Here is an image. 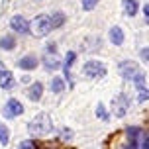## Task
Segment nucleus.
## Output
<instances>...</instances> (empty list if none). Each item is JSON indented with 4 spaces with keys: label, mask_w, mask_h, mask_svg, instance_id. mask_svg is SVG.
<instances>
[{
    "label": "nucleus",
    "mask_w": 149,
    "mask_h": 149,
    "mask_svg": "<svg viewBox=\"0 0 149 149\" xmlns=\"http://www.w3.org/2000/svg\"><path fill=\"white\" fill-rule=\"evenodd\" d=\"M28 130H30L33 135H49L53 132V120L49 114L45 112H39L36 118L28 124Z\"/></svg>",
    "instance_id": "1"
},
{
    "label": "nucleus",
    "mask_w": 149,
    "mask_h": 149,
    "mask_svg": "<svg viewBox=\"0 0 149 149\" xmlns=\"http://www.w3.org/2000/svg\"><path fill=\"white\" fill-rule=\"evenodd\" d=\"M82 74L90 79V81H98V79H104L106 77V67L104 63L100 61H86L82 65Z\"/></svg>",
    "instance_id": "2"
},
{
    "label": "nucleus",
    "mask_w": 149,
    "mask_h": 149,
    "mask_svg": "<svg viewBox=\"0 0 149 149\" xmlns=\"http://www.w3.org/2000/svg\"><path fill=\"white\" fill-rule=\"evenodd\" d=\"M30 31L36 37H45L49 31H51V26H49V16L47 14H39L33 18V22L30 26Z\"/></svg>",
    "instance_id": "3"
},
{
    "label": "nucleus",
    "mask_w": 149,
    "mask_h": 149,
    "mask_svg": "<svg viewBox=\"0 0 149 149\" xmlns=\"http://www.w3.org/2000/svg\"><path fill=\"white\" fill-rule=\"evenodd\" d=\"M127 110H130V98H127V94L120 92L116 98H112V112H114L116 118H124L127 114Z\"/></svg>",
    "instance_id": "4"
},
{
    "label": "nucleus",
    "mask_w": 149,
    "mask_h": 149,
    "mask_svg": "<svg viewBox=\"0 0 149 149\" xmlns=\"http://www.w3.org/2000/svg\"><path fill=\"white\" fill-rule=\"evenodd\" d=\"M118 71H120V74H122V79L132 81L135 74L139 73V67H137L135 61H122V63L118 65Z\"/></svg>",
    "instance_id": "5"
},
{
    "label": "nucleus",
    "mask_w": 149,
    "mask_h": 149,
    "mask_svg": "<svg viewBox=\"0 0 149 149\" xmlns=\"http://www.w3.org/2000/svg\"><path fill=\"white\" fill-rule=\"evenodd\" d=\"M10 28H12L16 33H20V36H28V33H30V24H28V20H26L24 16H14V18L10 20Z\"/></svg>",
    "instance_id": "6"
},
{
    "label": "nucleus",
    "mask_w": 149,
    "mask_h": 149,
    "mask_svg": "<svg viewBox=\"0 0 149 149\" xmlns=\"http://www.w3.org/2000/svg\"><path fill=\"white\" fill-rule=\"evenodd\" d=\"M24 112V106L20 100H16V98H10L6 104H4V116L6 118H16V116H20Z\"/></svg>",
    "instance_id": "7"
},
{
    "label": "nucleus",
    "mask_w": 149,
    "mask_h": 149,
    "mask_svg": "<svg viewBox=\"0 0 149 149\" xmlns=\"http://www.w3.org/2000/svg\"><path fill=\"white\" fill-rule=\"evenodd\" d=\"M43 67L47 69V71H55V69H59L61 67L59 55H57L55 51H47V53H45V57H43Z\"/></svg>",
    "instance_id": "8"
},
{
    "label": "nucleus",
    "mask_w": 149,
    "mask_h": 149,
    "mask_svg": "<svg viewBox=\"0 0 149 149\" xmlns=\"http://www.w3.org/2000/svg\"><path fill=\"white\" fill-rule=\"evenodd\" d=\"M141 134H143L141 127H127V130H126V135H127V145H126V147H132V149L137 147Z\"/></svg>",
    "instance_id": "9"
},
{
    "label": "nucleus",
    "mask_w": 149,
    "mask_h": 149,
    "mask_svg": "<svg viewBox=\"0 0 149 149\" xmlns=\"http://www.w3.org/2000/svg\"><path fill=\"white\" fill-rule=\"evenodd\" d=\"M16 86V77L12 71H4V73L0 74V88L4 90H12Z\"/></svg>",
    "instance_id": "10"
},
{
    "label": "nucleus",
    "mask_w": 149,
    "mask_h": 149,
    "mask_svg": "<svg viewBox=\"0 0 149 149\" xmlns=\"http://www.w3.org/2000/svg\"><path fill=\"white\" fill-rule=\"evenodd\" d=\"M74 59H77V53L74 51H67V59L63 63V73H65V79L67 82H71V86H73V79H71V67H73Z\"/></svg>",
    "instance_id": "11"
},
{
    "label": "nucleus",
    "mask_w": 149,
    "mask_h": 149,
    "mask_svg": "<svg viewBox=\"0 0 149 149\" xmlns=\"http://www.w3.org/2000/svg\"><path fill=\"white\" fill-rule=\"evenodd\" d=\"M43 96V84L41 82H31V86L28 88V98H30L31 102H37V100H41Z\"/></svg>",
    "instance_id": "12"
},
{
    "label": "nucleus",
    "mask_w": 149,
    "mask_h": 149,
    "mask_svg": "<svg viewBox=\"0 0 149 149\" xmlns=\"http://www.w3.org/2000/svg\"><path fill=\"white\" fill-rule=\"evenodd\" d=\"M110 41H112V45H116V47H120V45H124V31H122V28L120 26H112L110 28Z\"/></svg>",
    "instance_id": "13"
},
{
    "label": "nucleus",
    "mask_w": 149,
    "mask_h": 149,
    "mask_svg": "<svg viewBox=\"0 0 149 149\" xmlns=\"http://www.w3.org/2000/svg\"><path fill=\"white\" fill-rule=\"evenodd\" d=\"M37 57L36 55H26V57H22V59L18 61V67L22 69V71H33V69L37 67Z\"/></svg>",
    "instance_id": "14"
},
{
    "label": "nucleus",
    "mask_w": 149,
    "mask_h": 149,
    "mask_svg": "<svg viewBox=\"0 0 149 149\" xmlns=\"http://www.w3.org/2000/svg\"><path fill=\"white\" fill-rule=\"evenodd\" d=\"M65 14L63 12H53L51 16H49V26H51V30H57V28H61L63 24H65Z\"/></svg>",
    "instance_id": "15"
},
{
    "label": "nucleus",
    "mask_w": 149,
    "mask_h": 149,
    "mask_svg": "<svg viewBox=\"0 0 149 149\" xmlns=\"http://www.w3.org/2000/svg\"><path fill=\"white\" fill-rule=\"evenodd\" d=\"M16 47V37L14 36H4L0 39V49H4V51H12Z\"/></svg>",
    "instance_id": "16"
},
{
    "label": "nucleus",
    "mask_w": 149,
    "mask_h": 149,
    "mask_svg": "<svg viewBox=\"0 0 149 149\" xmlns=\"http://www.w3.org/2000/svg\"><path fill=\"white\" fill-rule=\"evenodd\" d=\"M49 88H51V92L59 94V92H63V90H65V81H63L61 77H55V79L51 81V84H49Z\"/></svg>",
    "instance_id": "17"
},
{
    "label": "nucleus",
    "mask_w": 149,
    "mask_h": 149,
    "mask_svg": "<svg viewBox=\"0 0 149 149\" xmlns=\"http://www.w3.org/2000/svg\"><path fill=\"white\" fill-rule=\"evenodd\" d=\"M132 81L135 82V88H137V90H143V88H147V79H145V74H143L141 71H139V73L135 74V77L132 79Z\"/></svg>",
    "instance_id": "18"
},
{
    "label": "nucleus",
    "mask_w": 149,
    "mask_h": 149,
    "mask_svg": "<svg viewBox=\"0 0 149 149\" xmlns=\"http://www.w3.org/2000/svg\"><path fill=\"white\" fill-rule=\"evenodd\" d=\"M124 8H126L127 16H135L137 14V0H124Z\"/></svg>",
    "instance_id": "19"
},
{
    "label": "nucleus",
    "mask_w": 149,
    "mask_h": 149,
    "mask_svg": "<svg viewBox=\"0 0 149 149\" xmlns=\"http://www.w3.org/2000/svg\"><path fill=\"white\" fill-rule=\"evenodd\" d=\"M8 141H10V130L4 124H0V143L2 145H8Z\"/></svg>",
    "instance_id": "20"
},
{
    "label": "nucleus",
    "mask_w": 149,
    "mask_h": 149,
    "mask_svg": "<svg viewBox=\"0 0 149 149\" xmlns=\"http://www.w3.org/2000/svg\"><path fill=\"white\" fill-rule=\"evenodd\" d=\"M96 116L100 120L108 122V114H106V108H104V104H102V102H98V106H96Z\"/></svg>",
    "instance_id": "21"
},
{
    "label": "nucleus",
    "mask_w": 149,
    "mask_h": 149,
    "mask_svg": "<svg viewBox=\"0 0 149 149\" xmlns=\"http://www.w3.org/2000/svg\"><path fill=\"white\" fill-rule=\"evenodd\" d=\"M98 4V0H82V10L84 12H90V10H94Z\"/></svg>",
    "instance_id": "22"
},
{
    "label": "nucleus",
    "mask_w": 149,
    "mask_h": 149,
    "mask_svg": "<svg viewBox=\"0 0 149 149\" xmlns=\"http://www.w3.org/2000/svg\"><path fill=\"white\" fill-rule=\"evenodd\" d=\"M137 147H141V149H147L149 147V137H147V132H143L141 137H139V143H137Z\"/></svg>",
    "instance_id": "23"
},
{
    "label": "nucleus",
    "mask_w": 149,
    "mask_h": 149,
    "mask_svg": "<svg viewBox=\"0 0 149 149\" xmlns=\"http://www.w3.org/2000/svg\"><path fill=\"white\" fill-rule=\"evenodd\" d=\"M59 135H61V139H65V141H71V139H73V132H71L69 127H63Z\"/></svg>",
    "instance_id": "24"
},
{
    "label": "nucleus",
    "mask_w": 149,
    "mask_h": 149,
    "mask_svg": "<svg viewBox=\"0 0 149 149\" xmlns=\"http://www.w3.org/2000/svg\"><path fill=\"white\" fill-rule=\"evenodd\" d=\"M33 147H37V143L33 139H26V141L20 143V149H33Z\"/></svg>",
    "instance_id": "25"
},
{
    "label": "nucleus",
    "mask_w": 149,
    "mask_h": 149,
    "mask_svg": "<svg viewBox=\"0 0 149 149\" xmlns=\"http://www.w3.org/2000/svg\"><path fill=\"white\" fill-rule=\"evenodd\" d=\"M147 98H149V90H147V88L139 90V102H145Z\"/></svg>",
    "instance_id": "26"
},
{
    "label": "nucleus",
    "mask_w": 149,
    "mask_h": 149,
    "mask_svg": "<svg viewBox=\"0 0 149 149\" xmlns=\"http://www.w3.org/2000/svg\"><path fill=\"white\" fill-rule=\"evenodd\" d=\"M139 55H141V59L145 61V63H147V61H149V49H147V47H143V49H141V53H139Z\"/></svg>",
    "instance_id": "27"
},
{
    "label": "nucleus",
    "mask_w": 149,
    "mask_h": 149,
    "mask_svg": "<svg viewBox=\"0 0 149 149\" xmlns=\"http://www.w3.org/2000/svg\"><path fill=\"white\" fill-rule=\"evenodd\" d=\"M143 16H145V20H147V18H149V6H147V4L143 6Z\"/></svg>",
    "instance_id": "28"
},
{
    "label": "nucleus",
    "mask_w": 149,
    "mask_h": 149,
    "mask_svg": "<svg viewBox=\"0 0 149 149\" xmlns=\"http://www.w3.org/2000/svg\"><path fill=\"white\" fill-rule=\"evenodd\" d=\"M55 47H57L55 43H49V45H47V51H55Z\"/></svg>",
    "instance_id": "29"
},
{
    "label": "nucleus",
    "mask_w": 149,
    "mask_h": 149,
    "mask_svg": "<svg viewBox=\"0 0 149 149\" xmlns=\"http://www.w3.org/2000/svg\"><path fill=\"white\" fill-rule=\"evenodd\" d=\"M4 71H6V69H4V63H0V74L4 73Z\"/></svg>",
    "instance_id": "30"
}]
</instances>
